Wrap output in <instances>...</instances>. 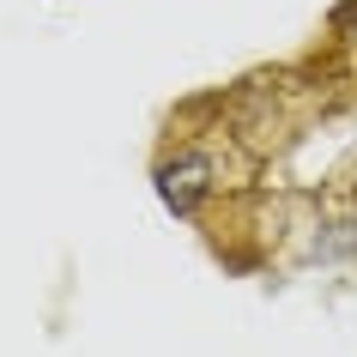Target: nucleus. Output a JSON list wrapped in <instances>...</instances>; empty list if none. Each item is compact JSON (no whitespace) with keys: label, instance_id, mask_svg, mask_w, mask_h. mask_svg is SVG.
Listing matches in <instances>:
<instances>
[{"label":"nucleus","instance_id":"nucleus-1","mask_svg":"<svg viewBox=\"0 0 357 357\" xmlns=\"http://www.w3.org/2000/svg\"><path fill=\"white\" fill-rule=\"evenodd\" d=\"M206 188H212V164H206V158H194V151L158 169V194H164L169 212H194Z\"/></svg>","mask_w":357,"mask_h":357},{"label":"nucleus","instance_id":"nucleus-2","mask_svg":"<svg viewBox=\"0 0 357 357\" xmlns=\"http://www.w3.org/2000/svg\"><path fill=\"white\" fill-rule=\"evenodd\" d=\"M321 255H345V261H357V218H345V225H333V236L321 243Z\"/></svg>","mask_w":357,"mask_h":357},{"label":"nucleus","instance_id":"nucleus-3","mask_svg":"<svg viewBox=\"0 0 357 357\" xmlns=\"http://www.w3.org/2000/svg\"><path fill=\"white\" fill-rule=\"evenodd\" d=\"M333 31H339L345 43H357V0H345V6L333 13Z\"/></svg>","mask_w":357,"mask_h":357}]
</instances>
